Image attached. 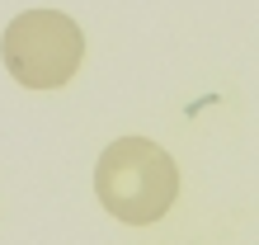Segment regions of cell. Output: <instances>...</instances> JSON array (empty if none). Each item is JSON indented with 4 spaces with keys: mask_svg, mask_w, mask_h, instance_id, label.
<instances>
[{
    "mask_svg": "<svg viewBox=\"0 0 259 245\" xmlns=\"http://www.w3.org/2000/svg\"><path fill=\"white\" fill-rule=\"evenodd\" d=\"M0 57H5V71L19 85L57 90L80 71L85 33L62 10H24L19 19H10L5 38H0Z\"/></svg>",
    "mask_w": 259,
    "mask_h": 245,
    "instance_id": "7a4b0ae2",
    "label": "cell"
},
{
    "mask_svg": "<svg viewBox=\"0 0 259 245\" xmlns=\"http://www.w3.org/2000/svg\"><path fill=\"white\" fill-rule=\"evenodd\" d=\"M95 193L113 222L151 226L170 212L179 193V170H175L170 151L156 146L151 137H118L113 146L99 151Z\"/></svg>",
    "mask_w": 259,
    "mask_h": 245,
    "instance_id": "6da1fadb",
    "label": "cell"
}]
</instances>
